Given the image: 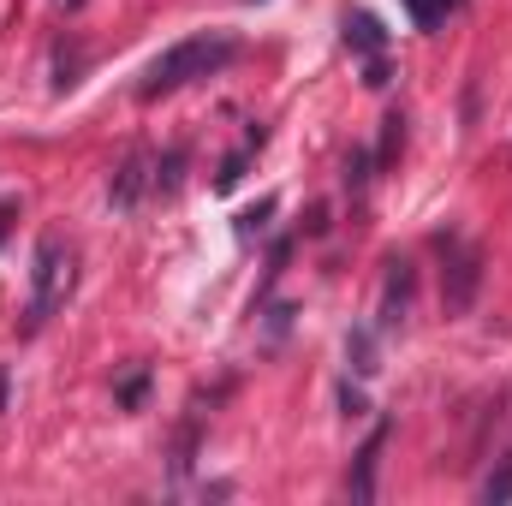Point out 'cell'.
I'll return each instance as SVG.
<instances>
[{
	"label": "cell",
	"mask_w": 512,
	"mask_h": 506,
	"mask_svg": "<svg viewBox=\"0 0 512 506\" xmlns=\"http://www.w3.org/2000/svg\"><path fill=\"white\" fill-rule=\"evenodd\" d=\"M239 60V36H227V30H203V36H185V42H173L149 72H143V84H137V96L143 102H155V96H173V90H185V84H197V78H215V72H227Z\"/></svg>",
	"instance_id": "obj_1"
},
{
	"label": "cell",
	"mask_w": 512,
	"mask_h": 506,
	"mask_svg": "<svg viewBox=\"0 0 512 506\" xmlns=\"http://www.w3.org/2000/svg\"><path fill=\"white\" fill-rule=\"evenodd\" d=\"M72 280H78V251H72L60 233H48V239L36 245V262H30V310H24V334L48 328V316L72 298Z\"/></svg>",
	"instance_id": "obj_2"
},
{
	"label": "cell",
	"mask_w": 512,
	"mask_h": 506,
	"mask_svg": "<svg viewBox=\"0 0 512 506\" xmlns=\"http://www.w3.org/2000/svg\"><path fill=\"white\" fill-rule=\"evenodd\" d=\"M441 304H447V316H465L471 304H477V286H483V256L471 239H459V233H441Z\"/></svg>",
	"instance_id": "obj_3"
},
{
	"label": "cell",
	"mask_w": 512,
	"mask_h": 506,
	"mask_svg": "<svg viewBox=\"0 0 512 506\" xmlns=\"http://www.w3.org/2000/svg\"><path fill=\"white\" fill-rule=\"evenodd\" d=\"M149 173H155V155H149V149H131L126 161H120V173H114V185H108V203H114V215H131V209L143 203V191H149Z\"/></svg>",
	"instance_id": "obj_4"
},
{
	"label": "cell",
	"mask_w": 512,
	"mask_h": 506,
	"mask_svg": "<svg viewBox=\"0 0 512 506\" xmlns=\"http://www.w3.org/2000/svg\"><path fill=\"white\" fill-rule=\"evenodd\" d=\"M411 316V262H387V292H382V334L405 328Z\"/></svg>",
	"instance_id": "obj_5"
},
{
	"label": "cell",
	"mask_w": 512,
	"mask_h": 506,
	"mask_svg": "<svg viewBox=\"0 0 512 506\" xmlns=\"http://www.w3.org/2000/svg\"><path fill=\"white\" fill-rule=\"evenodd\" d=\"M346 42L364 54V60H382V48H387V36H382V24L370 18V12H352L346 18Z\"/></svg>",
	"instance_id": "obj_6"
},
{
	"label": "cell",
	"mask_w": 512,
	"mask_h": 506,
	"mask_svg": "<svg viewBox=\"0 0 512 506\" xmlns=\"http://www.w3.org/2000/svg\"><path fill=\"white\" fill-rule=\"evenodd\" d=\"M387 429H376L370 441H364V453H358V471H352V501H376V453H382Z\"/></svg>",
	"instance_id": "obj_7"
},
{
	"label": "cell",
	"mask_w": 512,
	"mask_h": 506,
	"mask_svg": "<svg viewBox=\"0 0 512 506\" xmlns=\"http://www.w3.org/2000/svg\"><path fill=\"white\" fill-rule=\"evenodd\" d=\"M399 6H405V18H411L417 30H435V24H447L465 0H399Z\"/></svg>",
	"instance_id": "obj_8"
},
{
	"label": "cell",
	"mask_w": 512,
	"mask_h": 506,
	"mask_svg": "<svg viewBox=\"0 0 512 506\" xmlns=\"http://www.w3.org/2000/svg\"><path fill=\"white\" fill-rule=\"evenodd\" d=\"M179 173H185V149H167L149 173V197H173L179 191Z\"/></svg>",
	"instance_id": "obj_9"
},
{
	"label": "cell",
	"mask_w": 512,
	"mask_h": 506,
	"mask_svg": "<svg viewBox=\"0 0 512 506\" xmlns=\"http://www.w3.org/2000/svg\"><path fill=\"white\" fill-rule=\"evenodd\" d=\"M346 358H352L358 376H376V370H382V364H376V334H370V328H352V334H346Z\"/></svg>",
	"instance_id": "obj_10"
},
{
	"label": "cell",
	"mask_w": 512,
	"mask_h": 506,
	"mask_svg": "<svg viewBox=\"0 0 512 506\" xmlns=\"http://www.w3.org/2000/svg\"><path fill=\"white\" fill-rule=\"evenodd\" d=\"M501 501H512V459L489 477V483H483V506H501Z\"/></svg>",
	"instance_id": "obj_11"
},
{
	"label": "cell",
	"mask_w": 512,
	"mask_h": 506,
	"mask_svg": "<svg viewBox=\"0 0 512 506\" xmlns=\"http://www.w3.org/2000/svg\"><path fill=\"white\" fill-rule=\"evenodd\" d=\"M256 143H262V137H256ZM256 143H251V149H256ZM251 149H239V155H227V161H221L215 191H233V185H239V173H245V155H251Z\"/></svg>",
	"instance_id": "obj_12"
},
{
	"label": "cell",
	"mask_w": 512,
	"mask_h": 506,
	"mask_svg": "<svg viewBox=\"0 0 512 506\" xmlns=\"http://www.w3.org/2000/svg\"><path fill=\"white\" fill-rule=\"evenodd\" d=\"M268 215H274V197H262L256 209H245V215H239V239H251V233H262V227H268Z\"/></svg>",
	"instance_id": "obj_13"
},
{
	"label": "cell",
	"mask_w": 512,
	"mask_h": 506,
	"mask_svg": "<svg viewBox=\"0 0 512 506\" xmlns=\"http://www.w3.org/2000/svg\"><path fill=\"white\" fill-rule=\"evenodd\" d=\"M143 393H149V376H143V370H131V376L120 381V405L137 411V405H143Z\"/></svg>",
	"instance_id": "obj_14"
},
{
	"label": "cell",
	"mask_w": 512,
	"mask_h": 506,
	"mask_svg": "<svg viewBox=\"0 0 512 506\" xmlns=\"http://www.w3.org/2000/svg\"><path fill=\"white\" fill-rule=\"evenodd\" d=\"M364 179H370V149H352V161H346V185L364 191Z\"/></svg>",
	"instance_id": "obj_15"
},
{
	"label": "cell",
	"mask_w": 512,
	"mask_h": 506,
	"mask_svg": "<svg viewBox=\"0 0 512 506\" xmlns=\"http://www.w3.org/2000/svg\"><path fill=\"white\" fill-rule=\"evenodd\" d=\"M340 405H346V417H364V393H358V387H352V381H346V387H340Z\"/></svg>",
	"instance_id": "obj_16"
}]
</instances>
